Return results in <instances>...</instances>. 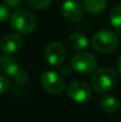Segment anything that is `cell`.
Here are the masks:
<instances>
[{"instance_id":"ba28073f","label":"cell","mask_w":121,"mask_h":122,"mask_svg":"<svg viewBox=\"0 0 121 122\" xmlns=\"http://www.w3.org/2000/svg\"><path fill=\"white\" fill-rule=\"evenodd\" d=\"M61 11L66 20L71 23H77L84 16V6L76 0H66Z\"/></svg>"},{"instance_id":"3957f363","label":"cell","mask_w":121,"mask_h":122,"mask_svg":"<svg viewBox=\"0 0 121 122\" xmlns=\"http://www.w3.org/2000/svg\"><path fill=\"white\" fill-rule=\"evenodd\" d=\"M118 36L109 30H102L96 32L91 40L92 47L98 53L109 54L118 47Z\"/></svg>"},{"instance_id":"5b68a950","label":"cell","mask_w":121,"mask_h":122,"mask_svg":"<svg viewBox=\"0 0 121 122\" xmlns=\"http://www.w3.org/2000/svg\"><path fill=\"white\" fill-rule=\"evenodd\" d=\"M98 65L96 58L90 53H78L71 59V66L74 71L81 74H89Z\"/></svg>"},{"instance_id":"6da1fadb","label":"cell","mask_w":121,"mask_h":122,"mask_svg":"<svg viewBox=\"0 0 121 122\" xmlns=\"http://www.w3.org/2000/svg\"><path fill=\"white\" fill-rule=\"evenodd\" d=\"M118 81V75L111 67H102L96 70L91 77V87L96 93H107L115 88Z\"/></svg>"},{"instance_id":"d6986e66","label":"cell","mask_w":121,"mask_h":122,"mask_svg":"<svg viewBox=\"0 0 121 122\" xmlns=\"http://www.w3.org/2000/svg\"><path fill=\"white\" fill-rule=\"evenodd\" d=\"M4 2H5L6 6H9V8L11 9H16L17 6H19L21 4V0H4Z\"/></svg>"},{"instance_id":"8992f818","label":"cell","mask_w":121,"mask_h":122,"mask_svg":"<svg viewBox=\"0 0 121 122\" xmlns=\"http://www.w3.org/2000/svg\"><path fill=\"white\" fill-rule=\"evenodd\" d=\"M41 85L43 89L51 94H58L66 87L64 79L60 74L53 71H47L41 76Z\"/></svg>"},{"instance_id":"44dd1931","label":"cell","mask_w":121,"mask_h":122,"mask_svg":"<svg viewBox=\"0 0 121 122\" xmlns=\"http://www.w3.org/2000/svg\"><path fill=\"white\" fill-rule=\"evenodd\" d=\"M117 65H118V70H119V72H120V74H121V56L119 57V59H118Z\"/></svg>"},{"instance_id":"ac0fdd59","label":"cell","mask_w":121,"mask_h":122,"mask_svg":"<svg viewBox=\"0 0 121 122\" xmlns=\"http://www.w3.org/2000/svg\"><path fill=\"white\" fill-rule=\"evenodd\" d=\"M9 86H10L9 79L4 75H0V94L5 93L9 89Z\"/></svg>"},{"instance_id":"7a4b0ae2","label":"cell","mask_w":121,"mask_h":122,"mask_svg":"<svg viewBox=\"0 0 121 122\" xmlns=\"http://www.w3.org/2000/svg\"><path fill=\"white\" fill-rule=\"evenodd\" d=\"M11 27L19 34H30L36 28V18L31 12L25 9L14 11L10 17Z\"/></svg>"},{"instance_id":"52a82bcc","label":"cell","mask_w":121,"mask_h":122,"mask_svg":"<svg viewBox=\"0 0 121 122\" xmlns=\"http://www.w3.org/2000/svg\"><path fill=\"white\" fill-rule=\"evenodd\" d=\"M44 56L48 64L53 66H58L62 64L66 58V47L60 42H50L45 47Z\"/></svg>"},{"instance_id":"9c48e42d","label":"cell","mask_w":121,"mask_h":122,"mask_svg":"<svg viewBox=\"0 0 121 122\" xmlns=\"http://www.w3.org/2000/svg\"><path fill=\"white\" fill-rule=\"evenodd\" d=\"M24 40L17 33H9L4 36L0 41V48L3 53L14 54L21 48Z\"/></svg>"},{"instance_id":"277c9868","label":"cell","mask_w":121,"mask_h":122,"mask_svg":"<svg viewBox=\"0 0 121 122\" xmlns=\"http://www.w3.org/2000/svg\"><path fill=\"white\" fill-rule=\"evenodd\" d=\"M66 93L69 97L73 100L76 103H87L90 101L92 97V89L90 86L85 81L81 80H75L69 84L66 88Z\"/></svg>"},{"instance_id":"4fadbf2b","label":"cell","mask_w":121,"mask_h":122,"mask_svg":"<svg viewBox=\"0 0 121 122\" xmlns=\"http://www.w3.org/2000/svg\"><path fill=\"white\" fill-rule=\"evenodd\" d=\"M106 0H84V9L90 14H99L106 8Z\"/></svg>"},{"instance_id":"5bb4252c","label":"cell","mask_w":121,"mask_h":122,"mask_svg":"<svg viewBox=\"0 0 121 122\" xmlns=\"http://www.w3.org/2000/svg\"><path fill=\"white\" fill-rule=\"evenodd\" d=\"M111 24L115 29L121 31V4H118L111 12Z\"/></svg>"},{"instance_id":"7c38bea8","label":"cell","mask_w":121,"mask_h":122,"mask_svg":"<svg viewBox=\"0 0 121 122\" xmlns=\"http://www.w3.org/2000/svg\"><path fill=\"white\" fill-rule=\"evenodd\" d=\"M100 106L107 114H115L120 109V101L113 95H103L100 99Z\"/></svg>"},{"instance_id":"2e32d148","label":"cell","mask_w":121,"mask_h":122,"mask_svg":"<svg viewBox=\"0 0 121 122\" xmlns=\"http://www.w3.org/2000/svg\"><path fill=\"white\" fill-rule=\"evenodd\" d=\"M28 77H29V76H28V73L26 71H24V70H19V71L13 76L14 80L19 85L26 84V82L28 81Z\"/></svg>"},{"instance_id":"ffe728a7","label":"cell","mask_w":121,"mask_h":122,"mask_svg":"<svg viewBox=\"0 0 121 122\" xmlns=\"http://www.w3.org/2000/svg\"><path fill=\"white\" fill-rule=\"evenodd\" d=\"M74 71V70L72 69V66H69V65H66V66H62L61 70H60V73H61L62 76H70L71 74H72V72Z\"/></svg>"},{"instance_id":"8fae6325","label":"cell","mask_w":121,"mask_h":122,"mask_svg":"<svg viewBox=\"0 0 121 122\" xmlns=\"http://www.w3.org/2000/svg\"><path fill=\"white\" fill-rule=\"evenodd\" d=\"M66 45L69 46V48L73 49V51H83L88 47L89 42H88V39L83 33L73 32L66 39Z\"/></svg>"},{"instance_id":"9a60e30c","label":"cell","mask_w":121,"mask_h":122,"mask_svg":"<svg viewBox=\"0 0 121 122\" xmlns=\"http://www.w3.org/2000/svg\"><path fill=\"white\" fill-rule=\"evenodd\" d=\"M28 4L32 9L35 10H45L50 5L51 0H26Z\"/></svg>"},{"instance_id":"30bf717a","label":"cell","mask_w":121,"mask_h":122,"mask_svg":"<svg viewBox=\"0 0 121 122\" xmlns=\"http://www.w3.org/2000/svg\"><path fill=\"white\" fill-rule=\"evenodd\" d=\"M19 65L17 61L10 55H0V71L8 76H13L19 71Z\"/></svg>"},{"instance_id":"e0dca14e","label":"cell","mask_w":121,"mask_h":122,"mask_svg":"<svg viewBox=\"0 0 121 122\" xmlns=\"http://www.w3.org/2000/svg\"><path fill=\"white\" fill-rule=\"evenodd\" d=\"M11 17L9 6L4 4H0V23H4Z\"/></svg>"}]
</instances>
